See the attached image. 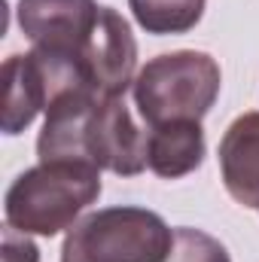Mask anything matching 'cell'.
Returning <instances> with one entry per match:
<instances>
[{"mask_svg": "<svg viewBox=\"0 0 259 262\" xmlns=\"http://www.w3.org/2000/svg\"><path fill=\"white\" fill-rule=\"evenodd\" d=\"M101 195V171L92 165L40 162L21 171L3 198L6 226L25 235L52 238Z\"/></svg>", "mask_w": 259, "mask_h": 262, "instance_id": "cell-1", "label": "cell"}, {"mask_svg": "<svg viewBox=\"0 0 259 262\" xmlns=\"http://www.w3.org/2000/svg\"><path fill=\"white\" fill-rule=\"evenodd\" d=\"M223 73L207 52L180 49L149 58L137 70L131 95L146 128L165 122H201L220 98Z\"/></svg>", "mask_w": 259, "mask_h": 262, "instance_id": "cell-2", "label": "cell"}, {"mask_svg": "<svg viewBox=\"0 0 259 262\" xmlns=\"http://www.w3.org/2000/svg\"><path fill=\"white\" fill-rule=\"evenodd\" d=\"M174 229L146 207L116 204L76 220L64 235L61 262H162Z\"/></svg>", "mask_w": 259, "mask_h": 262, "instance_id": "cell-3", "label": "cell"}, {"mask_svg": "<svg viewBox=\"0 0 259 262\" xmlns=\"http://www.w3.org/2000/svg\"><path fill=\"white\" fill-rule=\"evenodd\" d=\"M85 143L89 159L101 171H110L116 177H137L146 171V128L134 122L125 95L101 98L95 104Z\"/></svg>", "mask_w": 259, "mask_h": 262, "instance_id": "cell-4", "label": "cell"}, {"mask_svg": "<svg viewBox=\"0 0 259 262\" xmlns=\"http://www.w3.org/2000/svg\"><path fill=\"white\" fill-rule=\"evenodd\" d=\"M82 64L101 98H119L134 85L137 70V40L122 12L113 6H101L98 21L82 46Z\"/></svg>", "mask_w": 259, "mask_h": 262, "instance_id": "cell-5", "label": "cell"}, {"mask_svg": "<svg viewBox=\"0 0 259 262\" xmlns=\"http://www.w3.org/2000/svg\"><path fill=\"white\" fill-rule=\"evenodd\" d=\"M101 6L95 0H18L15 18L34 46L82 52Z\"/></svg>", "mask_w": 259, "mask_h": 262, "instance_id": "cell-6", "label": "cell"}, {"mask_svg": "<svg viewBox=\"0 0 259 262\" xmlns=\"http://www.w3.org/2000/svg\"><path fill=\"white\" fill-rule=\"evenodd\" d=\"M98 101H101V95H95V92H76V95L55 101L46 110V122L37 137L40 162H67V165H92L95 168V162L89 159L85 131H89V119H92V110Z\"/></svg>", "mask_w": 259, "mask_h": 262, "instance_id": "cell-7", "label": "cell"}, {"mask_svg": "<svg viewBox=\"0 0 259 262\" xmlns=\"http://www.w3.org/2000/svg\"><path fill=\"white\" fill-rule=\"evenodd\" d=\"M220 174L226 192L244 207H259V113H241L220 140Z\"/></svg>", "mask_w": 259, "mask_h": 262, "instance_id": "cell-8", "label": "cell"}, {"mask_svg": "<svg viewBox=\"0 0 259 262\" xmlns=\"http://www.w3.org/2000/svg\"><path fill=\"white\" fill-rule=\"evenodd\" d=\"M204 162L201 122H165L146 131V168L162 180L192 174Z\"/></svg>", "mask_w": 259, "mask_h": 262, "instance_id": "cell-9", "label": "cell"}, {"mask_svg": "<svg viewBox=\"0 0 259 262\" xmlns=\"http://www.w3.org/2000/svg\"><path fill=\"white\" fill-rule=\"evenodd\" d=\"M3 134L15 137L28 128L40 110H46V95L28 55H9L3 64Z\"/></svg>", "mask_w": 259, "mask_h": 262, "instance_id": "cell-10", "label": "cell"}, {"mask_svg": "<svg viewBox=\"0 0 259 262\" xmlns=\"http://www.w3.org/2000/svg\"><path fill=\"white\" fill-rule=\"evenodd\" d=\"M207 0H128L134 21L156 37L186 34L204 15Z\"/></svg>", "mask_w": 259, "mask_h": 262, "instance_id": "cell-11", "label": "cell"}, {"mask_svg": "<svg viewBox=\"0 0 259 262\" xmlns=\"http://www.w3.org/2000/svg\"><path fill=\"white\" fill-rule=\"evenodd\" d=\"M162 262H232V256L220 238H213L201 229L180 226V229H174L171 250Z\"/></svg>", "mask_w": 259, "mask_h": 262, "instance_id": "cell-12", "label": "cell"}, {"mask_svg": "<svg viewBox=\"0 0 259 262\" xmlns=\"http://www.w3.org/2000/svg\"><path fill=\"white\" fill-rule=\"evenodd\" d=\"M3 262H40V250L25 232L6 226L3 229Z\"/></svg>", "mask_w": 259, "mask_h": 262, "instance_id": "cell-13", "label": "cell"}, {"mask_svg": "<svg viewBox=\"0 0 259 262\" xmlns=\"http://www.w3.org/2000/svg\"><path fill=\"white\" fill-rule=\"evenodd\" d=\"M256 210H259V207H256Z\"/></svg>", "mask_w": 259, "mask_h": 262, "instance_id": "cell-14", "label": "cell"}]
</instances>
